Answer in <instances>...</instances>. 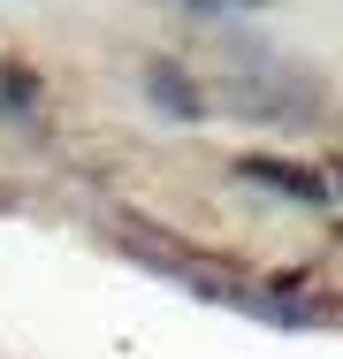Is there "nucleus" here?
Segmentation results:
<instances>
[{
	"label": "nucleus",
	"mask_w": 343,
	"mask_h": 359,
	"mask_svg": "<svg viewBox=\"0 0 343 359\" xmlns=\"http://www.w3.org/2000/svg\"><path fill=\"white\" fill-rule=\"evenodd\" d=\"M153 100H160V107H176V115H191V107H199V100H191V84H183L176 69H153Z\"/></svg>",
	"instance_id": "2"
},
{
	"label": "nucleus",
	"mask_w": 343,
	"mask_h": 359,
	"mask_svg": "<svg viewBox=\"0 0 343 359\" xmlns=\"http://www.w3.org/2000/svg\"><path fill=\"white\" fill-rule=\"evenodd\" d=\"M244 176H252V184H274L282 199H305V207H313V199H328V176H313V168H290V161H252Z\"/></svg>",
	"instance_id": "1"
}]
</instances>
